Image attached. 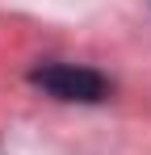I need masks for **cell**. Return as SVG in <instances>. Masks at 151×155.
Segmentation results:
<instances>
[{
	"label": "cell",
	"mask_w": 151,
	"mask_h": 155,
	"mask_svg": "<svg viewBox=\"0 0 151 155\" xmlns=\"http://www.w3.org/2000/svg\"><path fill=\"white\" fill-rule=\"evenodd\" d=\"M29 84L55 101H76V105H97L109 97V80L80 63H38L29 67Z\"/></svg>",
	"instance_id": "1"
}]
</instances>
